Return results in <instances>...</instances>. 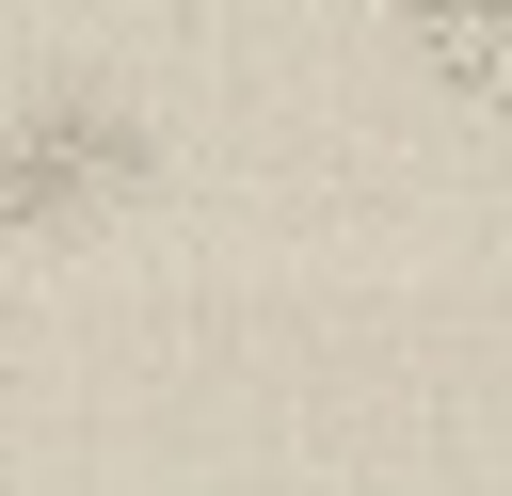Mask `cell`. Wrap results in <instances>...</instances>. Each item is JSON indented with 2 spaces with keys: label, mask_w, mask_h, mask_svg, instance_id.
<instances>
[{
  "label": "cell",
  "mask_w": 512,
  "mask_h": 496,
  "mask_svg": "<svg viewBox=\"0 0 512 496\" xmlns=\"http://www.w3.org/2000/svg\"><path fill=\"white\" fill-rule=\"evenodd\" d=\"M400 48H416L464 112H512V0H400Z\"/></svg>",
  "instance_id": "6da1fadb"
},
{
  "label": "cell",
  "mask_w": 512,
  "mask_h": 496,
  "mask_svg": "<svg viewBox=\"0 0 512 496\" xmlns=\"http://www.w3.org/2000/svg\"><path fill=\"white\" fill-rule=\"evenodd\" d=\"M32 208H48V128H32L16 96H0V240H16Z\"/></svg>",
  "instance_id": "7a4b0ae2"
}]
</instances>
